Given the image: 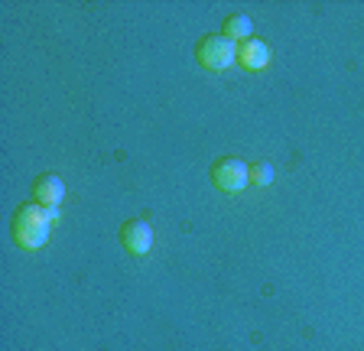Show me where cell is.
<instances>
[{"label":"cell","instance_id":"1","mask_svg":"<svg viewBox=\"0 0 364 351\" xmlns=\"http://www.w3.org/2000/svg\"><path fill=\"white\" fill-rule=\"evenodd\" d=\"M10 231H14V241L23 247V251H39V247L49 241V231H53V218L43 205L36 202H23L14 212V222H10Z\"/></svg>","mask_w":364,"mask_h":351},{"label":"cell","instance_id":"2","mask_svg":"<svg viewBox=\"0 0 364 351\" xmlns=\"http://www.w3.org/2000/svg\"><path fill=\"white\" fill-rule=\"evenodd\" d=\"M196 59H198V65L208 72H225L237 62V43L228 39L225 33H208V36L198 39Z\"/></svg>","mask_w":364,"mask_h":351},{"label":"cell","instance_id":"3","mask_svg":"<svg viewBox=\"0 0 364 351\" xmlns=\"http://www.w3.org/2000/svg\"><path fill=\"white\" fill-rule=\"evenodd\" d=\"M212 183L215 189H221L225 195H237L244 185H250V166L237 156H221L212 163Z\"/></svg>","mask_w":364,"mask_h":351},{"label":"cell","instance_id":"4","mask_svg":"<svg viewBox=\"0 0 364 351\" xmlns=\"http://www.w3.org/2000/svg\"><path fill=\"white\" fill-rule=\"evenodd\" d=\"M121 244H124V251L134 254V257H144V254H150V247H153V228H150V222H144V218H130V222H124Z\"/></svg>","mask_w":364,"mask_h":351},{"label":"cell","instance_id":"5","mask_svg":"<svg viewBox=\"0 0 364 351\" xmlns=\"http://www.w3.org/2000/svg\"><path fill=\"white\" fill-rule=\"evenodd\" d=\"M62 199H65V183H62V176H55V173L36 176V183H33V202H36V205L59 208Z\"/></svg>","mask_w":364,"mask_h":351},{"label":"cell","instance_id":"6","mask_svg":"<svg viewBox=\"0 0 364 351\" xmlns=\"http://www.w3.org/2000/svg\"><path fill=\"white\" fill-rule=\"evenodd\" d=\"M237 65L244 72H264L270 65V46L264 39H254V36L237 43Z\"/></svg>","mask_w":364,"mask_h":351},{"label":"cell","instance_id":"7","mask_svg":"<svg viewBox=\"0 0 364 351\" xmlns=\"http://www.w3.org/2000/svg\"><path fill=\"white\" fill-rule=\"evenodd\" d=\"M225 36L235 39V43H244V39L254 36V20L247 14H231L225 20Z\"/></svg>","mask_w":364,"mask_h":351},{"label":"cell","instance_id":"8","mask_svg":"<svg viewBox=\"0 0 364 351\" xmlns=\"http://www.w3.org/2000/svg\"><path fill=\"white\" fill-rule=\"evenodd\" d=\"M273 183V163L260 160L250 166V185H257V189H264V185Z\"/></svg>","mask_w":364,"mask_h":351}]
</instances>
